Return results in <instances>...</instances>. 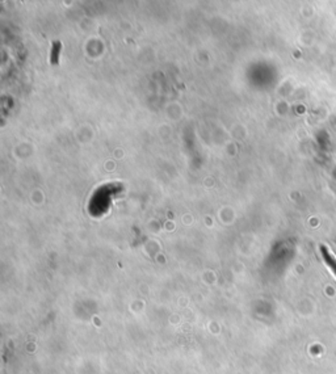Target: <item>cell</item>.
<instances>
[{
  "instance_id": "6da1fadb",
  "label": "cell",
  "mask_w": 336,
  "mask_h": 374,
  "mask_svg": "<svg viewBox=\"0 0 336 374\" xmlns=\"http://www.w3.org/2000/svg\"><path fill=\"white\" fill-rule=\"evenodd\" d=\"M320 254L323 256L324 263L327 264L328 268L331 269L334 275L336 276V257L334 256V254L326 246H320Z\"/></svg>"
}]
</instances>
